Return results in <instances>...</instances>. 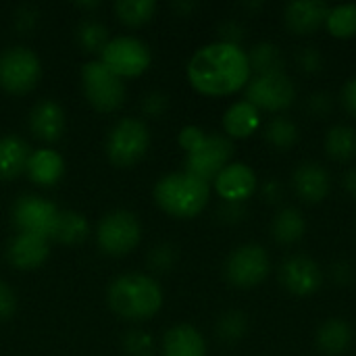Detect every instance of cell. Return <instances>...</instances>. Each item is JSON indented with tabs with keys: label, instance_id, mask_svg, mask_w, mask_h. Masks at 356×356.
Here are the masks:
<instances>
[{
	"label": "cell",
	"instance_id": "obj_1",
	"mask_svg": "<svg viewBox=\"0 0 356 356\" xmlns=\"http://www.w3.org/2000/svg\"><path fill=\"white\" fill-rule=\"evenodd\" d=\"M188 81L204 96H229L248 86L252 71L242 46L211 42L198 48L186 67Z\"/></svg>",
	"mask_w": 356,
	"mask_h": 356
},
{
	"label": "cell",
	"instance_id": "obj_2",
	"mask_svg": "<svg viewBox=\"0 0 356 356\" xmlns=\"http://www.w3.org/2000/svg\"><path fill=\"white\" fill-rule=\"evenodd\" d=\"M106 300L115 315L129 321H144L161 311L163 288L146 273H125L111 282Z\"/></svg>",
	"mask_w": 356,
	"mask_h": 356
},
{
	"label": "cell",
	"instance_id": "obj_3",
	"mask_svg": "<svg viewBox=\"0 0 356 356\" xmlns=\"http://www.w3.org/2000/svg\"><path fill=\"white\" fill-rule=\"evenodd\" d=\"M161 211L175 219H192L204 211L211 198V186L186 171L163 175L152 190Z\"/></svg>",
	"mask_w": 356,
	"mask_h": 356
},
{
	"label": "cell",
	"instance_id": "obj_4",
	"mask_svg": "<svg viewBox=\"0 0 356 356\" xmlns=\"http://www.w3.org/2000/svg\"><path fill=\"white\" fill-rule=\"evenodd\" d=\"M150 146V131L144 121L125 117L117 121L106 138V156L115 167H131L144 159Z\"/></svg>",
	"mask_w": 356,
	"mask_h": 356
},
{
	"label": "cell",
	"instance_id": "obj_5",
	"mask_svg": "<svg viewBox=\"0 0 356 356\" xmlns=\"http://www.w3.org/2000/svg\"><path fill=\"white\" fill-rule=\"evenodd\" d=\"M81 88L88 102L102 113L119 108L125 100V83L100 58L81 65Z\"/></svg>",
	"mask_w": 356,
	"mask_h": 356
},
{
	"label": "cell",
	"instance_id": "obj_6",
	"mask_svg": "<svg viewBox=\"0 0 356 356\" xmlns=\"http://www.w3.org/2000/svg\"><path fill=\"white\" fill-rule=\"evenodd\" d=\"M142 238V225L131 211L117 209L106 213L96 227V242L108 257L129 254Z\"/></svg>",
	"mask_w": 356,
	"mask_h": 356
},
{
	"label": "cell",
	"instance_id": "obj_7",
	"mask_svg": "<svg viewBox=\"0 0 356 356\" xmlns=\"http://www.w3.org/2000/svg\"><path fill=\"white\" fill-rule=\"evenodd\" d=\"M225 280L240 290H250L261 286L271 273L269 252L259 244H242L234 248L223 265Z\"/></svg>",
	"mask_w": 356,
	"mask_h": 356
},
{
	"label": "cell",
	"instance_id": "obj_8",
	"mask_svg": "<svg viewBox=\"0 0 356 356\" xmlns=\"http://www.w3.org/2000/svg\"><path fill=\"white\" fill-rule=\"evenodd\" d=\"M42 65L27 46H8L0 52V88L10 94H25L40 81Z\"/></svg>",
	"mask_w": 356,
	"mask_h": 356
},
{
	"label": "cell",
	"instance_id": "obj_9",
	"mask_svg": "<svg viewBox=\"0 0 356 356\" xmlns=\"http://www.w3.org/2000/svg\"><path fill=\"white\" fill-rule=\"evenodd\" d=\"M234 142L225 134H207L196 148L186 152V173L202 179L215 181V177L232 163Z\"/></svg>",
	"mask_w": 356,
	"mask_h": 356
},
{
	"label": "cell",
	"instance_id": "obj_10",
	"mask_svg": "<svg viewBox=\"0 0 356 356\" xmlns=\"http://www.w3.org/2000/svg\"><path fill=\"white\" fill-rule=\"evenodd\" d=\"M100 60L123 79L142 75L150 67L152 52L150 46L136 35H117L108 40L100 52Z\"/></svg>",
	"mask_w": 356,
	"mask_h": 356
},
{
	"label": "cell",
	"instance_id": "obj_11",
	"mask_svg": "<svg viewBox=\"0 0 356 356\" xmlns=\"http://www.w3.org/2000/svg\"><path fill=\"white\" fill-rule=\"evenodd\" d=\"M246 100L259 111L282 113L296 100V86L286 71L254 75L246 86Z\"/></svg>",
	"mask_w": 356,
	"mask_h": 356
},
{
	"label": "cell",
	"instance_id": "obj_12",
	"mask_svg": "<svg viewBox=\"0 0 356 356\" xmlns=\"http://www.w3.org/2000/svg\"><path fill=\"white\" fill-rule=\"evenodd\" d=\"M58 217V209L35 194H23L21 198L15 200L13 209H10V219L13 225L23 232V234H33L40 238L50 240L54 223Z\"/></svg>",
	"mask_w": 356,
	"mask_h": 356
},
{
	"label": "cell",
	"instance_id": "obj_13",
	"mask_svg": "<svg viewBox=\"0 0 356 356\" xmlns=\"http://www.w3.org/2000/svg\"><path fill=\"white\" fill-rule=\"evenodd\" d=\"M323 280L325 275L321 265L307 254H294L286 259L280 267V284L288 294L296 298L317 294L323 286Z\"/></svg>",
	"mask_w": 356,
	"mask_h": 356
},
{
	"label": "cell",
	"instance_id": "obj_14",
	"mask_svg": "<svg viewBox=\"0 0 356 356\" xmlns=\"http://www.w3.org/2000/svg\"><path fill=\"white\" fill-rule=\"evenodd\" d=\"M215 190L223 198V202L244 204L259 190V179L252 167H248L246 163H229L215 177Z\"/></svg>",
	"mask_w": 356,
	"mask_h": 356
},
{
	"label": "cell",
	"instance_id": "obj_15",
	"mask_svg": "<svg viewBox=\"0 0 356 356\" xmlns=\"http://www.w3.org/2000/svg\"><path fill=\"white\" fill-rule=\"evenodd\" d=\"M294 194L307 204H319L330 196L332 177L327 169L315 161H302L292 173Z\"/></svg>",
	"mask_w": 356,
	"mask_h": 356
},
{
	"label": "cell",
	"instance_id": "obj_16",
	"mask_svg": "<svg viewBox=\"0 0 356 356\" xmlns=\"http://www.w3.org/2000/svg\"><path fill=\"white\" fill-rule=\"evenodd\" d=\"M330 4L321 0H296L284 8L286 29L294 35H311L325 25Z\"/></svg>",
	"mask_w": 356,
	"mask_h": 356
},
{
	"label": "cell",
	"instance_id": "obj_17",
	"mask_svg": "<svg viewBox=\"0 0 356 356\" xmlns=\"http://www.w3.org/2000/svg\"><path fill=\"white\" fill-rule=\"evenodd\" d=\"M50 254V246L46 238L33 236V234H23L19 232L17 236L10 238L6 246V259L15 269L21 271H31L38 269L40 265L46 263Z\"/></svg>",
	"mask_w": 356,
	"mask_h": 356
},
{
	"label": "cell",
	"instance_id": "obj_18",
	"mask_svg": "<svg viewBox=\"0 0 356 356\" xmlns=\"http://www.w3.org/2000/svg\"><path fill=\"white\" fill-rule=\"evenodd\" d=\"M67 115L56 100L44 98L29 111V129L44 142H56L65 134Z\"/></svg>",
	"mask_w": 356,
	"mask_h": 356
},
{
	"label": "cell",
	"instance_id": "obj_19",
	"mask_svg": "<svg viewBox=\"0 0 356 356\" xmlns=\"http://www.w3.org/2000/svg\"><path fill=\"white\" fill-rule=\"evenodd\" d=\"M161 350L163 356H207V340L194 325L179 323L165 332Z\"/></svg>",
	"mask_w": 356,
	"mask_h": 356
},
{
	"label": "cell",
	"instance_id": "obj_20",
	"mask_svg": "<svg viewBox=\"0 0 356 356\" xmlns=\"http://www.w3.org/2000/svg\"><path fill=\"white\" fill-rule=\"evenodd\" d=\"M25 173L33 184L42 188H50L65 175V159L56 150L38 148L29 154Z\"/></svg>",
	"mask_w": 356,
	"mask_h": 356
},
{
	"label": "cell",
	"instance_id": "obj_21",
	"mask_svg": "<svg viewBox=\"0 0 356 356\" xmlns=\"http://www.w3.org/2000/svg\"><path fill=\"white\" fill-rule=\"evenodd\" d=\"M261 127V111L248 100L234 102L223 113V129L229 140H246Z\"/></svg>",
	"mask_w": 356,
	"mask_h": 356
},
{
	"label": "cell",
	"instance_id": "obj_22",
	"mask_svg": "<svg viewBox=\"0 0 356 356\" xmlns=\"http://www.w3.org/2000/svg\"><path fill=\"white\" fill-rule=\"evenodd\" d=\"M353 340H355V332H353L350 323L344 319H338V317L321 323L317 330V336H315V344H317L319 353L325 356L346 355L353 346Z\"/></svg>",
	"mask_w": 356,
	"mask_h": 356
},
{
	"label": "cell",
	"instance_id": "obj_23",
	"mask_svg": "<svg viewBox=\"0 0 356 356\" xmlns=\"http://www.w3.org/2000/svg\"><path fill=\"white\" fill-rule=\"evenodd\" d=\"M29 154V144L23 138L15 134L0 136V181H10L21 175L27 167Z\"/></svg>",
	"mask_w": 356,
	"mask_h": 356
},
{
	"label": "cell",
	"instance_id": "obj_24",
	"mask_svg": "<svg viewBox=\"0 0 356 356\" xmlns=\"http://www.w3.org/2000/svg\"><path fill=\"white\" fill-rule=\"evenodd\" d=\"M307 234V219L296 207H286L275 213L271 221V236L277 244L292 246Z\"/></svg>",
	"mask_w": 356,
	"mask_h": 356
},
{
	"label": "cell",
	"instance_id": "obj_25",
	"mask_svg": "<svg viewBox=\"0 0 356 356\" xmlns=\"http://www.w3.org/2000/svg\"><path fill=\"white\" fill-rule=\"evenodd\" d=\"M323 148L327 152V156L336 163H348L356 159V127L346 125V123H338L334 127L327 129L325 140H323Z\"/></svg>",
	"mask_w": 356,
	"mask_h": 356
},
{
	"label": "cell",
	"instance_id": "obj_26",
	"mask_svg": "<svg viewBox=\"0 0 356 356\" xmlns=\"http://www.w3.org/2000/svg\"><path fill=\"white\" fill-rule=\"evenodd\" d=\"M90 234V225L86 221V217L77 211H58L54 229H52V240H56L58 244H67V246H75L79 242H83Z\"/></svg>",
	"mask_w": 356,
	"mask_h": 356
},
{
	"label": "cell",
	"instance_id": "obj_27",
	"mask_svg": "<svg viewBox=\"0 0 356 356\" xmlns=\"http://www.w3.org/2000/svg\"><path fill=\"white\" fill-rule=\"evenodd\" d=\"M246 54H248L250 71L254 75H267V73L284 71V65H286L284 54H282L280 46L273 42H259Z\"/></svg>",
	"mask_w": 356,
	"mask_h": 356
},
{
	"label": "cell",
	"instance_id": "obj_28",
	"mask_svg": "<svg viewBox=\"0 0 356 356\" xmlns=\"http://www.w3.org/2000/svg\"><path fill=\"white\" fill-rule=\"evenodd\" d=\"M300 129L288 117H273L265 127V142L275 150H290L298 144Z\"/></svg>",
	"mask_w": 356,
	"mask_h": 356
},
{
	"label": "cell",
	"instance_id": "obj_29",
	"mask_svg": "<svg viewBox=\"0 0 356 356\" xmlns=\"http://www.w3.org/2000/svg\"><path fill=\"white\" fill-rule=\"evenodd\" d=\"M327 31L338 40H348L356 35V4H338L330 6L325 19Z\"/></svg>",
	"mask_w": 356,
	"mask_h": 356
},
{
	"label": "cell",
	"instance_id": "obj_30",
	"mask_svg": "<svg viewBox=\"0 0 356 356\" xmlns=\"http://www.w3.org/2000/svg\"><path fill=\"white\" fill-rule=\"evenodd\" d=\"M75 38L86 52H102L111 40L106 25L96 19H83L75 29Z\"/></svg>",
	"mask_w": 356,
	"mask_h": 356
},
{
	"label": "cell",
	"instance_id": "obj_31",
	"mask_svg": "<svg viewBox=\"0 0 356 356\" xmlns=\"http://www.w3.org/2000/svg\"><path fill=\"white\" fill-rule=\"evenodd\" d=\"M117 17L127 25H142L150 21L156 13L154 0H117L113 4Z\"/></svg>",
	"mask_w": 356,
	"mask_h": 356
},
{
	"label": "cell",
	"instance_id": "obj_32",
	"mask_svg": "<svg viewBox=\"0 0 356 356\" xmlns=\"http://www.w3.org/2000/svg\"><path fill=\"white\" fill-rule=\"evenodd\" d=\"M215 330H217L219 340H223L227 344L240 342L248 332V317L242 311H227L219 317Z\"/></svg>",
	"mask_w": 356,
	"mask_h": 356
},
{
	"label": "cell",
	"instance_id": "obj_33",
	"mask_svg": "<svg viewBox=\"0 0 356 356\" xmlns=\"http://www.w3.org/2000/svg\"><path fill=\"white\" fill-rule=\"evenodd\" d=\"M123 350L127 356H152L154 342L148 332L144 330H129L123 338Z\"/></svg>",
	"mask_w": 356,
	"mask_h": 356
},
{
	"label": "cell",
	"instance_id": "obj_34",
	"mask_svg": "<svg viewBox=\"0 0 356 356\" xmlns=\"http://www.w3.org/2000/svg\"><path fill=\"white\" fill-rule=\"evenodd\" d=\"M175 261H177V248H175L173 244H167V242L156 244V246L150 250V254H148V263H150L152 269H156V271H167V269H171V267L175 265Z\"/></svg>",
	"mask_w": 356,
	"mask_h": 356
},
{
	"label": "cell",
	"instance_id": "obj_35",
	"mask_svg": "<svg viewBox=\"0 0 356 356\" xmlns=\"http://www.w3.org/2000/svg\"><path fill=\"white\" fill-rule=\"evenodd\" d=\"M298 67L309 75L321 73L323 71V54H321V50L315 48V46H305L298 52Z\"/></svg>",
	"mask_w": 356,
	"mask_h": 356
},
{
	"label": "cell",
	"instance_id": "obj_36",
	"mask_svg": "<svg viewBox=\"0 0 356 356\" xmlns=\"http://www.w3.org/2000/svg\"><path fill=\"white\" fill-rule=\"evenodd\" d=\"M169 108V96L165 92L152 90L142 98V111L148 117H161Z\"/></svg>",
	"mask_w": 356,
	"mask_h": 356
},
{
	"label": "cell",
	"instance_id": "obj_37",
	"mask_svg": "<svg viewBox=\"0 0 356 356\" xmlns=\"http://www.w3.org/2000/svg\"><path fill=\"white\" fill-rule=\"evenodd\" d=\"M334 106V100L327 92H315L307 98V111L315 117V119H321L325 117Z\"/></svg>",
	"mask_w": 356,
	"mask_h": 356
},
{
	"label": "cell",
	"instance_id": "obj_38",
	"mask_svg": "<svg viewBox=\"0 0 356 356\" xmlns=\"http://www.w3.org/2000/svg\"><path fill=\"white\" fill-rule=\"evenodd\" d=\"M15 311H17V294L4 280H0V321L10 319Z\"/></svg>",
	"mask_w": 356,
	"mask_h": 356
},
{
	"label": "cell",
	"instance_id": "obj_39",
	"mask_svg": "<svg viewBox=\"0 0 356 356\" xmlns=\"http://www.w3.org/2000/svg\"><path fill=\"white\" fill-rule=\"evenodd\" d=\"M38 23V8L33 4H23L15 10V25L21 31H29L33 29Z\"/></svg>",
	"mask_w": 356,
	"mask_h": 356
},
{
	"label": "cell",
	"instance_id": "obj_40",
	"mask_svg": "<svg viewBox=\"0 0 356 356\" xmlns=\"http://www.w3.org/2000/svg\"><path fill=\"white\" fill-rule=\"evenodd\" d=\"M207 136V131L202 129V127H198V125H186L181 131H179V136H177V142H179V146L186 150V152H190L192 148H196L198 144H200V140Z\"/></svg>",
	"mask_w": 356,
	"mask_h": 356
},
{
	"label": "cell",
	"instance_id": "obj_41",
	"mask_svg": "<svg viewBox=\"0 0 356 356\" xmlns=\"http://www.w3.org/2000/svg\"><path fill=\"white\" fill-rule=\"evenodd\" d=\"M340 100H342L344 111L356 119V75L344 83V88L340 92Z\"/></svg>",
	"mask_w": 356,
	"mask_h": 356
},
{
	"label": "cell",
	"instance_id": "obj_42",
	"mask_svg": "<svg viewBox=\"0 0 356 356\" xmlns=\"http://www.w3.org/2000/svg\"><path fill=\"white\" fill-rule=\"evenodd\" d=\"M244 215H246V209L240 202H223V207L219 209V217L225 223H238L244 219Z\"/></svg>",
	"mask_w": 356,
	"mask_h": 356
},
{
	"label": "cell",
	"instance_id": "obj_43",
	"mask_svg": "<svg viewBox=\"0 0 356 356\" xmlns=\"http://www.w3.org/2000/svg\"><path fill=\"white\" fill-rule=\"evenodd\" d=\"M221 42H229V44H238L240 46V40L244 38V27L236 21H225L221 27Z\"/></svg>",
	"mask_w": 356,
	"mask_h": 356
},
{
	"label": "cell",
	"instance_id": "obj_44",
	"mask_svg": "<svg viewBox=\"0 0 356 356\" xmlns=\"http://www.w3.org/2000/svg\"><path fill=\"white\" fill-rule=\"evenodd\" d=\"M263 194L269 202H277L282 198V184L277 179H269L263 186Z\"/></svg>",
	"mask_w": 356,
	"mask_h": 356
},
{
	"label": "cell",
	"instance_id": "obj_45",
	"mask_svg": "<svg viewBox=\"0 0 356 356\" xmlns=\"http://www.w3.org/2000/svg\"><path fill=\"white\" fill-rule=\"evenodd\" d=\"M344 188H346L348 196L353 200H356V165L346 171V175H344Z\"/></svg>",
	"mask_w": 356,
	"mask_h": 356
},
{
	"label": "cell",
	"instance_id": "obj_46",
	"mask_svg": "<svg viewBox=\"0 0 356 356\" xmlns=\"http://www.w3.org/2000/svg\"><path fill=\"white\" fill-rule=\"evenodd\" d=\"M77 6H79V8H98L100 2H98V0H96V2H77Z\"/></svg>",
	"mask_w": 356,
	"mask_h": 356
}]
</instances>
